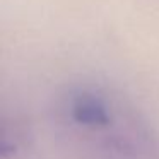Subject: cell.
I'll list each match as a JSON object with an SVG mask.
<instances>
[{"label":"cell","instance_id":"6da1fadb","mask_svg":"<svg viewBox=\"0 0 159 159\" xmlns=\"http://www.w3.org/2000/svg\"><path fill=\"white\" fill-rule=\"evenodd\" d=\"M139 113L121 94L94 82L65 87L57 96L53 116L58 130L84 154Z\"/></svg>","mask_w":159,"mask_h":159},{"label":"cell","instance_id":"7a4b0ae2","mask_svg":"<svg viewBox=\"0 0 159 159\" xmlns=\"http://www.w3.org/2000/svg\"><path fill=\"white\" fill-rule=\"evenodd\" d=\"M87 156L91 159H159V135L139 113Z\"/></svg>","mask_w":159,"mask_h":159},{"label":"cell","instance_id":"3957f363","mask_svg":"<svg viewBox=\"0 0 159 159\" xmlns=\"http://www.w3.org/2000/svg\"><path fill=\"white\" fill-rule=\"evenodd\" d=\"M26 134L24 127L21 121L14 120V121H5L4 127V137H2V154L7 159L9 156H14L17 152L22 151V147L26 145Z\"/></svg>","mask_w":159,"mask_h":159}]
</instances>
